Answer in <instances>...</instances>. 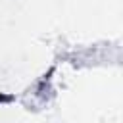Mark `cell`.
Wrapping results in <instances>:
<instances>
[{
  "label": "cell",
  "instance_id": "cell-1",
  "mask_svg": "<svg viewBox=\"0 0 123 123\" xmlns=\"http://www.w3.org/2000/svg\"><path fill=\"white\" fill-rule=\"evenodd\" d=\"M10 100H12L10 96H6V94H2V92H0V102H10Z\"/></svg>",
  "mask_w": 123,
  "mask_h": 123
}]
</instances>
